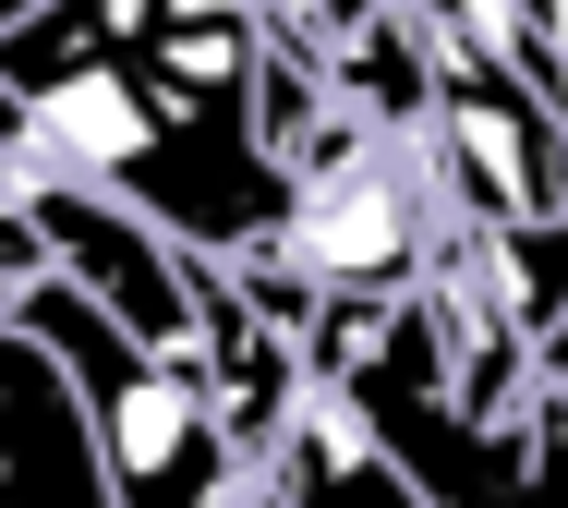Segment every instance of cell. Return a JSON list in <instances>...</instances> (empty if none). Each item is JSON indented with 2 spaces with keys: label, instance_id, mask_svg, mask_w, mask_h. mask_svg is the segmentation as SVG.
Instances as JSON below:
<instances>
[{
  "label": "cell",
  "instance_id": "5",
  "mask_svg": "<svg viewBox=\"0 0 568 508\" xmlns=\"http://www.w3.org/2000/svg\"><path fill=\"white\" fill-rule=\"evenodd\" d=\"M24 12H37V0H0V24H24Z\"/></svg>",
  "mask_w": 568,
  "mask_h": 508
},
{
  "label": "cell",
  "instance_id": "2",
  "mask_svg": "<svg viewBox=\"0 0 568 508\" xmlns=\"http://www.w3.org/2000/svg\"><path fill=\"white\" fill-rule=\"evenodd\" d=\"M0 508H110L98 424L24 315H0Z\"/></svg>",
  "mask_w": 568,
  "mask_h": 508
},
{
  "label": "cell",
  "instance_id": "4",
  "mask_svg": "<svg viewBox=\"0 0 568 508\" xmlns=\"http://www.w3.org/2000/svg\"><path fill=\"white\" fill-rule=\"evenodd\" d=\"M278 12H291V24L315 37V49H351V37H363V24L387 12V0H278Z\"/></svg>",
  "mask_w": 568,
  "mask_h": 508
},
{
  "label": "cell",
  "instance_id": "6",
  "mask_svg": "<svg viewBox=\"0 0 568 508\" xmlns=\"http://www.w3.org/2000/svg\"><path fill=\"white\" fill-rule=\"evenodd\" d=\"M254 508H278V497H254Z\"/></svg>",
  "mask_w": 568,
  "mask_h": 508
},
{
  "label": "cell",
  "instance_id": "3",
  "mask_svg": "<svg viewBox=\"0 0 568 508\" xmlns=\"http://www.w3.org/2000/svg\"><path fill=\"white\" fill-rule=\"evenodd\" d=\"M266 497L278 508H436L412 473H399V448L351 412V387H327V376L291 399L278 460H266Z\"/></svg>",
  "mask_w": 568,
  "mask_h": 508
},
{
  "label": "cell",
  "instance_id": "1",
  "mask_svg": "<svg viewBox=\"0 0 568 508\" xmlns=\"http://www.w3.org/2000/svg\"><path fill=\"white\" fill-rule=\"evenodd\" d=\"M0 315H24L61 352V376H73L85 424H98V460H110V508H254L266 497V460L230 436L206 376L170 364V352H145L110 303H85L61 266H37Z\"/></svg>",
  "mask_w": 568,
  "mask_h": 508
}]
</instances>
